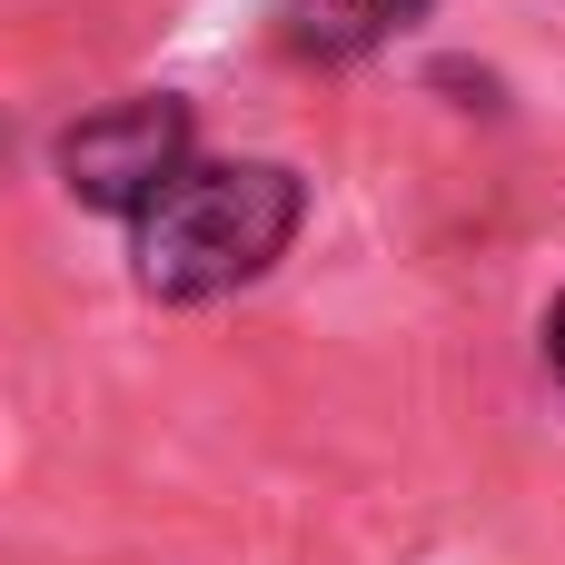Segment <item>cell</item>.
Segmentation results:
<instances>
[{"label": "cell", "mask_w": 565, "mask_h": 565, "mask_svg": "<svg viewBox=\"0 0 565 565\" xmlns=\"http://www.w3.org/2000/svg\"><path fill=\"white\" fill-rule=\"evenodd\" d=\"M308 218L298 169L278 159H228V169H179L169 199L129 218V268L149 298H218L248 288Z\"/></svg>", "instance_id": "6da1fadb"}, {"label": "cell", "mask_w": 565, "mask_h": 565, "mask_svg": "<svg viewBox=\"0 0 565 565\" xmlns=\"http://www.w3.org/2000/svg\"><path fill=\"white\" fill-rule=\"evenodd\" d=\"M189 169V109L159 89V99H109L89 109L70 139H60V179L79 209H109V218H139L149 199H169V179Z\"/></svg>", "instance_id": "7a4b0ae2"}, {"label": "cell", "mask_w": 565, "mask_h": 565, "mask_svg": "<svg viewBox=\"0 0 565 565\" xmlns=\"http://www.w3.org/2000/svg\"><path fill=\"white\" fill-rule=\"evenodd\" d=\"M417 20H427V0H288L278 10V40L298 60H367L397 30H417Z\"/></svg>", "instance_id": "3957f363"}, {"label": "cell", "mask_w": 565, "mask_h": 565, "mask_svg": "<svg viewBox=\"0 0 565 565\" xmlns=\"http://www.w3.org/2000/svg\"><path fill=\"white\" fill-rule=\"evenodd\" d=\"M546 367H556V377H565V298H556V308H546Z\"/></svg>", "instance_id": "277c9868"}]
</instances>
